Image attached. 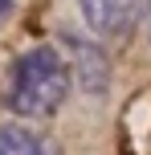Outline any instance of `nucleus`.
Here are the masks:
<instances>
[{
  "label": "nucleus",
  "instance_id": "f257e3e1",
  "mask_svg": "<svg viewBox=\"0 0 151 155\" xmlns=\"http://www.w3.org/2000/svg\"><path fill=\"white\" fill-rule=\"evenodd\" d=\"M70 94V65L53 45L21 53L4 82V106L21 118H49Z\"/></svg>",
  "mask_w": 151,
  "mask_h": 155
},
{
  "label": "nucleus",
  "instance_id": "f03ea898",
  "mask_svg": "<svg viewBox=\"0 0 151 155\" xmlns=\"http://www.w3.org/2000/svg\"><path fill=\"white\" fill-rule=\"evenodd\" d=\"M82 16L98 37H127L143 16V0H82Z\"/></svg>",
  "mask_w": 151,
  "mask_h": 155
},
{
  "label": "nucleus",
  "instance_id": "7ed1b4c3",
  "mask_svg": "<svg viewBox=\"0 0 151 155\" xmlns=\"http://www.w3.org/2000/svg\"><path fill=\"white\" fill-rule=\"evenodd\" d=\"M0 151L4 155H37V151H49V143L29 127L8 123V127H0Z\"/></svg>",
  "mask_w": 151,
  "mask_h": 155
},
{
  "label": "nucleus",
  "instance_id": "20e7f679",
  "mask_svg": "<svg viewBox=\"0 0 151 155\" xmlns=\"http://www.w3.org/2000/svg\"><path fill=\"white\" fill-rule=\"evenodd\" d=\"M12 4H16V0H0V25H4L8 16H12Z\"/></svg>",
  "mask_w": 151,
  "mask_h": 155
},
{
  "label": "nucleus",
  "instance_id": "39448f33",
  "mask_svg": "<svg viewBox=\"0 0 151 155\" xmlns=\"http://www.w3.org/2000/svg\"><path fill=\"white\" fill-rule=\"evenodd\" d=\"M147 37H151V4H147Z\"/></svg>",
  "mask_w": 151,
  "mask_h": 155
}]
</instances>
